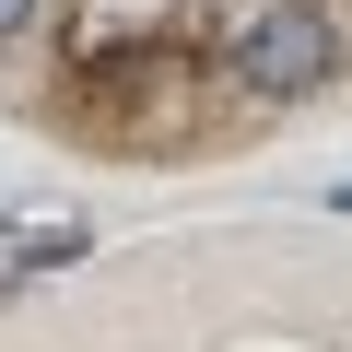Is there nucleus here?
Masks as SVG:
<instances>
[{
    "label": "nucleus",
    "instance_id": "obj_1",
    "mask_svg": "<svg viewBox=\"0 0 352 352\" xmlns=\"http://www.w3.org/2000/svg\"><path fill=\"white\" fill-rule=\"evenodd\" d=\"M329 71H340V24L317 12V0H282V12L247 24V82L258 94H317Z\"/></svg>",
    "mask_w": 352,
    "mask_h": 352
},
{
    "label": "nucleus",
    "instance_id": "obj_2",
    "mask_svg": "<svg viewBox=\"0 0 352 352\" xmlns=\"http://www.w3.org/2000/svg\"><path fill=\"white\" fill-rule=\"evenodd\" d=\"M24 24H36V0H0V36H24Z\"/></svg>",
    "mask_w": 352,
    "mask_h": 352
},
{
    "label": "nucleus",
    "instance_id": "obj_3",
    "mask_svg": "<svg viewBox=\"0 0 352 352\" xmlns=\"http://www.w3.org/2000/svg\"><path fill=\"white\" fill-rule=\"evenodd\" d=\"M340 212H352V188H340Z\"/></svg>",
    "mask_w": 352,
    "mask_h": 352
}]
</instances>
